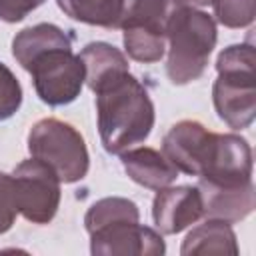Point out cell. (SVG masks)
Returning <instances> with one entry per match:
<instances>
[{"label": "cell", "instance_id": "cell-1", "mask_svg": "<svg viewBox=\"0 0 256 256\" xmlns=\"http://www.w3.org/2000/svg\"><path fill=\"white\" fill-rule=\"evenodd\" d=\"M94 94L98 134L108 154L118 156L150 136L156 120L154 102L136 76L126 72Z\"/></svg>", "mask_w": 256, "mask_h": 256}, {"label": "cell", "instance_id": "cell-2", "mask_svg": "<svg viewBox=\"0 0 256 256\" xmlns=\"http://www.w3.org/2000/svg\"><path fill=\"white\" fill-rule=\"evenodd\" d=\"M218 30L214 18L190 4H182L166 26V76L184 86L198 80L216 48Z\"/></svg>", "mask_w": 256, "mask_h": 256}, {"label": "cell", "instance_id": "cell-3", "mask_svg": "<svg viewBox=\"0 0 256 256\" xmlns=\"http://www.w3.org/2000/svg\"><path fill=\"white\" fill-rule=\"evenodd\" d=\"M218 78L212 102L218 118L232 130L248 128L256 118V52L250 42L230 44L216 58Z\"/></svg>", "mask_w": 256, "mask_h": 256}, {"label": "cell", "instance_id": "cell-4", "mask_svg": "<svg viewBox=\"0 0 256 256\" xmlns=\"http://www.w3.org/2000/svg\"><path fill=\"white\" fill-rule=\"evenodd\" d=\"M28 152L48 164L62 184L80 182L90 168L84 136L60 118H42L30 128Z\"/></svg>", "mask_w": 256, "mask_h": 256}, {"label": "cell", "instance_id": "cell-5", "mask_svg": "<svg viewBox=\"0 0 256 256\" xmlns=\"http://www.w3.org/2000/svg\"><path fill=\"white\" fill-rule=\"evenodd\" d=\"M26 72L32 76L36 96L48 106H66L74 102L84 88V64L72 46L52 48L38 56Z\"/></svg>", "mask_w": 256, "mask_h": 256}, {"label": "cell", "instance_id": "cell-6", "mask_svg": "<svg viewBox=\"0 0 256 256\" xmlns=\"http://www.w3.org/2000/svg\"><path fill=\"white\" fill-rule=\"evenodd\" d=\"M12 180L18 214L32 224H48L56 216L62 198V182L56 172L42 160L28 158L12 170Z\"/></svg>", "mask_w": 256, "mask_h": 256}, {"label": "cell", "instance_id": "cell-7", "mask_svg": "<svg viewBox=\"0 0 256 256\" xmlns=\"http://www.w3.org/2000/svg\"><path fill=\"white\" fill-rule=\"evenodd\" d=\"M90 252L94 256H162L166 242L156 228L140 220H122L90 232Z\"/></svg>", "mask_w": 256, "mask_h": 256}, {"label": "cell", "instance_id": "cell-8", "mask_svg": "<svg viewBox=\"0 0 256 256\" xmlns=\"http://www.w3.org/2000/svg\"><path fill=\"white\" fill-rule=\"evenodd\" d=\"M214 142V132L208 130L198 120H180L170 126L162 138L164 156L176 166L178 172L188 176H200L210 148Z\"/></svg>", "mask_w": 256, "mask_h": 256}, {"label": "cell", "instance_id": "cell-9", "mask_svg": "<svg viewBox=\"0 0 256 256\" xmlns=\"http://www.w3.org/2000/svg\"><path fill=\"white\" fill-rule=\"evenodd\" d=\"M252 148L246 138L214 132L210 156L198 178L216 184H244L252 182Z\"/></svg>", "mask_w": 256, "mask_h": 256}, {"label": "cell", "instance_id": "cell-10", "mask_svg": "<svg viewBox=\"0 0 256 256\" xmlns=\"http://www.w3.org/2000/svg\"><path fill=\"white\" fill-rule=\"evenodd\" d=\"M204 216L202 198L196 186H164L152 200V222L164 236L178 234Z\"/></svg>", "mask_w": 256, "mask_h": 256}, {"label": "cell", "instance_id": "cell-11", "mask_svg": "<svg viewBox=\"0 0 256 256\" xmlns=\"http://www.w3.org/2000/svg\"><path fill=\"white\" fill-rule=\"evenodd\" d=\"M202 198V212L206 218L224 220L228 224L242 222L256 206L254 182L244 184H216L198 178L196 184Z\"/></svg>", "mask_w": 256, "mask_h": 256}, {"label": "cell", "instance_id": "cell-12", "mask_svg": "<svg viewBox=\"0 0 256 256\" xmlns=\"http://www.w3.org/2000/svg\"><path fill=\"white\" fill-rule=\"evenodd\" d=\"M118 156L128 178L148 190H160L174 184V180L178 178L176 166L164 156V152L156 148L132 146Z\"/></svg>", "mask_w": 256, "mask_h": 256}, {"label": "cell", "instance_id": "cell-13", "mask_svg": "<svg viewBox=\"0 0 256 256\" xmlns=\"http://www.w3.org/2000/svg\"><path fill=\"white\" fill-rule=\"evenodd\" d=\"M78 56L84 64V74H86L84 84L92 92H96L104 84L116 80L118 76L130 72L126 54L120 48H116V46H112L110 42H104V40L88 42L80 50Z\"/></svg>", "mask_w": 256, "mask_h": 256}, {"label": "cell", "instance_id": "cell-14", "mask_svg": "<svg viewBox=\"0 0 256 256\" xmlns=\"http://www.w3.org/2000/svg\"><path fill=\"white\" fill-rule=\"evenodd\" d=\"M68 46H72V38L60 26L52 22H38L16 32V36L12 38V56L26 70L44 52Z\"/></svg>", "mask_w": 256, "mask_h": 256}, {"label": "cell", "instance_id": "cell-15", "mask_svg": "<svg viewBox=\"0 0 256 256\" xmlns=\"http://www.w3.org/2000/svg\"><path fill=\"white\" fill-rule=\"evenodd\" d=\"M182 256L192 254H238V240L232 224L216 218H206L202 224L194 226L180 246Z\"/></svg>", "mask_w": 256, "mask_h": 256}, {"label": "cell", "instance_id": "cell-16", "mask_svg": "<svg viewBox=\"0 0 256 256\" xmlns=\"http://www.w3.org/2000/svg\"><path fill=\"white\" fill-rule=\"evenodd\" d=\"M56 4L76 22L100 28H120L124 0H56Z\"/></svg>", "mask_w": 256, "mask_h": 256}, {"label": "cell", "instance_id": "cell-17", "mask_svg": "<svg viewBox=\"0 0 256 256\" xmlns=\"http://www.w3.org/2000/svg\"><path fill=\"white\" fill-rule=\"evenodd\" d=\"M182 4L184 0H124L120 28L128 24H138L166 34V26L172 14Z\"/></svg>", "mask_w": 256, "mask_h": 256}, {"label": "cell", "instance_id": "cell-18", "mask_svg": "<svg viewBox=\"0 0 256 256\" xmlns=\"http://www.w3.org/2000/svg\"><path fill=\"white\" fill-rule=\"evenodd\" d=\"M122 44L124 52L142 64L160 62L166 54V34L138 24L122 26Z\"/></svg>", "mask_w": 256, "mask_h": 256}, {"label": "cell", "instance_id": "cell-19", "mask_svg": "<svg viewBox=\"0 0 256 256\" xmlns=\"http://www.w3.org/2000/svg\"><path fill=\"white\" fill-rule=\"evenodd\" d=\"M122 220H140V208L136 202L124 196H106L90 204V208L84 214V228L86 232H94L102 226L122 222Z\"/></svg>", "mask_w": 256, "mask_h": 256}, {"label": "cell", "instance_id": "cell-20", "mask_svg": "<svg viewBox=\"0 0 256 256\" xmlns=\"http://www.w3.org/2000/svg\"><path fill=\"white\" fill-rule=\"evenodd\" d=\"M214 22L226 28H246L256 18V0H212Z\"/></svg>", "mask_w": 256, "mask_h": 256}, {"label": "cell", "instance_id": "cell-21", "mask_svg": "<svg viewBox=\"0 0 256 256\" xmlns=\"http://www.w3.org/2000/svg\"><path fill=\"white\" fill-rule=\"evenodd\" d=\"M22 86L16 74L0 62V122L12 118L22 106Z\"/></svg>", "mask_w": 256, "mask_h": 256}, {"label": "cell", "instance_id": "cell-22", "mask_svg": "<svg viewBox=\"0 0 256 256\" xmlns=\"http://www.w3.org/2000/svg\"><path fill=\"white\" fill-rule=\"evenodd\" d=\"M16 216H18V204H16L12 174L0 172V236L12 228Z\"/></svg>", "mask_w": 256, "mask_h": 256}, {"label": "cell", "instance_id": "cell-23", "mask_svg": "<svg viewBox=\"0 0 256 256\" xmlns=\"http://www.w3.org/2000/svg\"><path fill=\"white\" fill-rule=\"evenodd\" d=\"M44 2L46 0H0V20L8 24H16Z\"/></svg>", "mask_w": 256, "mask_h": 256}, {"label": "cell", "instance_id": "cell-24", "mask_svg": "<svg viewBox=\"0 0 256 256\" xmlns=\"http://www.w3.org/2000/svg\"><path fill=\"white\" fill-rule=\"evenodd\" d=\"M184 4H190V6L202 8V6H210V4H212V0H184Z\"/></svg>", "mask_w": 256, "mask_h": 256}]
</instances>
